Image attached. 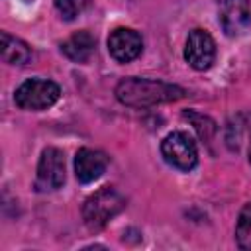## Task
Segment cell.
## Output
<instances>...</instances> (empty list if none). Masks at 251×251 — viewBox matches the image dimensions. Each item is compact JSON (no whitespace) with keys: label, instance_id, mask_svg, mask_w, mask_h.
Here are the masks:
<instances>
[{"label":"cell","instance_id":"6da1fadb","mask_svg":"<svg viewBox=\"0 0 251 251\" xmlns=\"http://www.w3.org/2000/svg\"><path fill=\"white\" fill-rule=\"evenodd\" d=\"M184 94L186 90L176 84L137 76L124 78L116 86V98L129 108H149L157 104H167L184 98Z\"/></svg>","mask_w":251,"mask_h":251},{"label":"cell","instance_id":"7a4b0ae2","mask_svg":"<svg viewBox=\"0 0 251 251\" xmlns=\"http://www.w3.org/2000/svg\"><path fill=\"white\" fill-rule=\"evenodd\" d=\"M124 208H126V196L114 186H104L84 200L82 220L90 231H98Z\"/></svg>","mask_w":251,"mask_h":251},{"label":"cell","instance_id":"3957f363","mask_svg":"<svg viewBox=\"0 0 251 251\" xmlns=\"http://www.w3.org/2000/svg\"><path fill=\"white\" fill-rule=\"evenodd\" d=\"M59 96H61L59 84L47 78H29L22 82L14 92L16 104L22 110H31V112L51 108L59 100Z\"/></svg>","mask_w":251,"mask_h":251},{"label":"cell","instance_id":"277c9868","mask_svg":"<svg viewBox=\"0 0 251 251\" xmlns=\"http://www.w3.org/2000/svg\"><path fill=\"white\" fill-rule=\"evenodd\" d=\"M161 155L171 167L184 173L192 171L198 163L196 143L186 131H171L161 141Z\"/></svg>","mask_w":251,"mask_h":251},{"label":"cell","instance_id":"5b68a950","mask_svg":"<svg viewBox=\"0 0 251 251\" xmlns=\"http://www.w3.org/2000/svg\"><path fill=\"white\" fill-rule=\"evenodd\" d=\"M65 182V155L57 147H45L41 151L35 175V188L39 192H51Z\"/></svg>","mask_w":251,"mask_h":251},{"label":"cell","instance_id":"8992f818","mask_svg":"<svg viewBox=\"0 0 251 251\" xmlns=\"http://www.w3.org/2000/svg\"><path fill=\"white\" fill-rule=\"evenodd\" d=\"M220 25L229 37H237L251 27V0H220Z\"/></svg>","mask_w":251,"mask_h":251},{"label":"cell","instance_id":"52a82bcc","mask_svg":"<svg viewBox=\"0 0 251 251\" xmlns=\"http://www.w3.org/2000/svg\"><path fill=\"white\" fill-rule=\"evenodd\" d=\"M184 59L194 71H206L216 59V43L206 29H192L184 43Z\"/></svg>","mask_w":251,"mask_h":251},{"label":"cell","instance_id":"ba28073f","mask_svg":"<svg viewBox=\"0 0 251 251\" xmlns=\"http://www.w3.org/2000/svg\"><path fill=\"white\" fill-rule=\"evenodd\" d=\"M108 51L118 63H129L143 51V39L135 29L118 27L108 37Z\"/></svg>","mask_w":251,"mask_h":251},{"label":"cell","instance_id":"9c48e42d","mask_svg":"<svg viewBox=\"0 0 251 251\" xmlns=\"http://www.w3.org/2000/svg\"><path fill=\"white\" fill-rule=\"evenodd\" d=\"M108 167V157L106 153L98 151V149H90V147H82L76 151L75 157V175L76 180L82 184H90L96 178H100L104 175Z\"/></svg>","mask_w":251,"mask_h":251},{"label":"cell","instance_id":"30bf717a","mask_svg":"<svg viewBox=\"0 0 251 251\" xmlns=\"http://www.w3.org/2000/svg\"><path fill=\"white\" fill-rule=\"evenodd\" d=\"M94 49H96V39L86 29L73 33L61 43V53L73 63H86L94 55Z\"/></svg>","mask_w":251,"mask_h":251},{"label":"cell","instance_id":"8fae6325","mask_svg":"<svg viewBox=\"0 0 251 251\" xmlns=\"http://www.w3.org/2000/svg\"><path fill=\"white\" fill-rule=\"evenodd\" d=\"M0 51H2V59L8 65H25L31 61V47L22 41L20 37L10 35L8 31L0 33Z\"/></svg>","mask_w":251,"mask_h":251},{"label":"cell","instance_id":"7c38bea8","mask_svg":"<svg viewBox=\"0 0 251 251\" xmlns=\"http://www.w3.org/2000/svg\"><path fill=\"white\" fill-rule=\"evenodd\" d=\"M235 239L241 249L251 251V202L245 204L237 216L235 224Z\"/></svg>","mask_w":251,"mask_h":251},{"label":"cell","instance_id":"4fadbf2b","mask_svg":"<svg viewBox=\"0 0 251 251\" xmlns=\"http://www.w3.org/2000/svg\"><path fill=\"white\" fill-rule=\"evenodd\" d=\"M184 118L194 126V129L198 131L200 139L210 141V139L214 137V133H216V122H214L212 118H208V116H204V114H198V112H194V110L184 112Z\"/></svg>","mask_w":251,"mask_h":251},{"label":"cell","instance_id":"5bb4252c","mask_svg":"<svg viewBox=\"0 0 251 251\" xmlns=\"http://www.w3.org/2000/svg\"><path fill=\"white\" fill-rule=\"evenodd\" d=\"M88 2L90 0H53L55 4V10L61 14L63 20L71 22L75 20L76 16H80L86 8H88Z\"/></svg>","mask_w":251,"mask_h":251},{"label":"cell","instance_id":"9a60e30c","mask_svg":"<svg viewBox=\"0 0 251 251\" xmlns=\"http://www.w3.org/2000/svg\"><path fill=\"white\" fill-rule=\"evenodd\" d=\"M243 120H245V133L249 137V141H247V155H249V163H251V114L243 116Z\"/></svg>","mask_w":251,"mask_h":251}]
</instances>
